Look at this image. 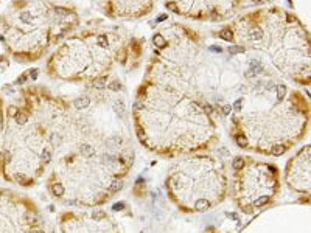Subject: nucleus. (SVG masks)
Listing matches in <instances>:
<instances>
[{
  "label": "nucleus",
  "instance_id": "nucleus-1",
  "mask_svg": "<svg viewBox=\"0 0 311 233\" xmlns=\"http://www.w3.org/2000/svg\"><path fill=\"white\" fill-rule=\"evenodd\" d=\"M167 188L182 210L205 211L224 199L227 179L218 160L198 156L173 168L167 177Z\"/></svg>",
  "mask_w": 311,
  "mask_h": 233
},
{
  "label": "nucleus",
  "instance_id": "nucleus-2",
  "mask_svg": "<svg viewBox=\"0 0 311 233\" xmlns=\"http://www.w3.org/2000/svg\"><path fill=\"white\" fill-rule=\"evenodd\" d=\"M233 196L244 213H255L272 202L280 190L278 169L272 163L255 162L243 156L235 157Z\"/></svg>",
  "mask_w": 311,
  "mask_h": 233
},
{
  "label": "nucleus",
  "instance_id": "nucleus-3",
  "mask_svg": "<svg viewBox=\"0 0 311 233\" xmlns=\"http://www.w3.org/2000/svg\"><path fill=\"white\" fill-rule=\"evenodd\" d=\"M286 183L297 193H309V145L302 148L288 162Z\"/></svg>",
  "mask_w": 311,
  "mask_h": 233
},
{
  "label": "nucleus",
  "instance_id": "nucleus-4",
  "mask_svg": "<svg viewBox=\"0 0 311 233\" xmlns=\"http://www.w3.org/2000/svg\"><path fill=\"white\" fill-rule=\"evenodd\" d=\"M90 104V99L87 98V96H82V98H78L76 101H75V106L78 107V109H86L87 106Z\"/></svg>",
  "mask_w": 311,
  "mask_h": 233
},
{
  "label": "nucleus",
  "instance_id": "nucleus-5",
  "mask_svg": "<svg viewBox=\"0 0 311 233\" xmlns=\"http://www.w3.org/2000/svg\"><path fill=\"white\" fill-rule=\"evenodd\" d=\"M220 37H221V39H224V41H227V42H230V41H232V37H233V34H232V31H230V30H227V28H226V30H221V31H220Z\"/></svg>",
  "mask_w": 311,
  "mask_h": 233
},
{
  "label": "nucleus",
  "instance_id": "nucleus-6",
  "mask_svg": "<svg viewBox=\"0 0 311 233\" xmlns=\"http://www.w3.org/2000/svg\"><path fill=\"white\" fill-rule=\"evenodd\" d=\"M154 45L159 47V48H163V47L167 45V41L162 37V34H156V36H154Z\"/></svg>",
  "mask_w": 311,
  "mask_h": 233
},
{
  "label": "nucleus",
  "instance_id": "nucleus-7",
  "mask_svg": "<svg viewBox=\"0 0 311 233\" xmlns=\"http://www.w3.org/2000/svg\"><path fill=\"white\" fill-rule=\"evenodd\" d=\"M93 87L95 89H104L106 87V78H98L96 81H93Z\"/></svg>",
  "mask_w": 311,
  "mask_h": 233
},
{
  "label": "nucleus",
  "instance_id": "nucleus-8",
  "mask_svg": "<svg viewBox=\"0 0 311 233\" xmlns=\"http://www.w3.org/2000/svg\"><path fill=\"white\" fill-rule=\"evenodd\" d=\"M243 51H244L243 47H237V45L229 47V53H230V55H238V53H243Z\"/></svg>",
  "mask_w": 311,
  "mask_h": 233
},
{
  "label": "nucleus",
  "instance_id": "nucleus-9",
  "mask_svg": "<svg viewBox=\"0 0 311 233\" xmlns=\"http://www.w3.org/2000/svg\"><path fill=\"white\" fill-rule=\"evenodd\" d=\"M109 89H111V90H115V92H117V90H120V89H122V84H120L118 81H112V82L109 84Z\"/></svg>",
  "mask_w": 311,
  "mask_h": 233
},
{
  "label": "nucleus",
  "instance_id": "nucleus-10",
  "mask_svg": "<svg viewBox=\"0 0 311 233\" xmlns=\"http://www.w3.org/2000/svg\"><path fill=\"white\" fill-rule=\"evenodd\" d=\"M55 13H56V14H59V16H67V14H69V10L56 7V8H55Z\"/></svg>",
  "mask_w": 311,
  "mask_h": 233
},
{
  "label": "nucleus",
  "instance_id": "nucleus-11",
  "mask_svg": "<svg viewBox=\"0 0 311 233\" xmlns=\"http://www.w3.org/2000/svg\"><path fill=\"white\" fill-rule=\"evenodd\" d=\"M98 44L103 45V47H106V45H108V37H106V36H103V34L98 36Z\"/></svg>",
  "mask_w": 311,
  "mask_h": 233
},
{
  "label": "nucleus",
  "instance_id": "nucleus-12",
  "mask_svg": "<svg viewBox=\"0 0 311 233\" xmlns=\"http://www.w3.org/2000/svg\"><path fill=\"white\" fill-rule=\"evenodd\" d=\"M202 109H204V112H205L207 115H210V113H213V107H212L210 104H204V106H202Z\"/></svg>",
  "mask_w": 311,
  "mask_h": 233
},
{
  "label": "nucleus",
  "instance_id": "nucleus-13",
  "mask_svg": "<svg viewBox=\"0 0 311 233\" xmlns=\"http://www.w3.org/2000/svg\"><path fill=\"white\" fill-rule=\"evenodd\" d=\"M252 37H254V39H261V37H263V31H261V30L252 31Z\"/></svg>",
  "mask_w": 311,
  "mask_h": 233
},
{
  "label": "nucleus",
  "instance_id": "nucleus-14",
  "mask_svg": "<svg viewBox=\"0 0 311 233\" xmlns=\"http://www.w3.org/2000/svg\"><path fill=\"white\" fill-rule=\"evenodd\" d=\"M27 75L28 73H24V75H20L19 78H17V81H16V84H24L25 81H27Z\"/></svg>",
  "mask_w": 311,
  "mask_h": 233
},
{
  "label": "nucleus",
  "instance_id": "nucleus-15",
  "mask_svg": "<svg viewBox=\"0 0 311 233\" xmlns=\"http://www.w3.org/2000/svg\"><path fill=\"white\" fill-rule=\"evenodd\" d=\"M17 112H19V109H17V107H14V106H11V107L8 109V115H10V116H14Z\"/></svg>",
  "mask_w": 311,
  "mask_h": 233
},
{
  "label": "nucleus",
  "instance_id": "nucleus-16",
  "mask_svg": "<svg viewBox=\"0 0 311 233\" xmlns=\"http://www.w3.org/2000/svg\"><path fill=\"white\" fill-rule=\"evenodd\" d=\"M230 110H232V107H230L229 104H226V106L223 107V113H224V115H229V113H230Z\"/></svg>",
  "mask_w": 311,
  "mask_h": 233
},
{
  "label": "nucleus",
  "instance_id": "nucleus-17",
  "mask_svg": "<svg viewBox=\"0 0 311 233\" xmlns=\"http://www.w3.org/2000/svg\"><path fill=\"white\" fill-rule=\"evenodd\" d=\"M167 7H168V8H170L171 11H174V13H179V8H177V7H176L174 3H168Z\"/></svg>",
  "mask_w": 311,
  "mask_h": 233
},
{
  "label": "nucleus",
  "instance_id": "nucleus-18",
  "mask_svg": "<svg viewBox=\"0 0 311 233\" xmlns=\"http://www.w3.org/2000/svg\"><path fill=\"white\" fill-rule=\"evenodd\" d=\"M210 50H212V51H216V53H221V51H223V48H221V47H216V45H212Z\"/></svg>",
  "mask_w": 311,
  "mask_h": 233
},
{
  "label": "nucleus",
  "instance_id": "nucleus-19",
  "mask_svg": "<svg viewBox=\"0 0 311 233\" xmlns=\"http://www.w3.org/2000/svg\"><path fill=\"white\" fill-rule=\"evenodd\" d=\"M167 17H168V16H167V14H160V16H159V17H157V20H156V22H163V20H165V19H167Z\"/></svg>",
  "mask_w": 311,
  "mask_h": 233
},
{
  "label": "nucleus",
  "instance_id": "nucleus-20",
  "mask_svg": "<svg viewBox=\"0 0 311 233\" xmlns=\"http://www.w3.org/2000/svg\"><path fill=\"white\" fill-rule=\"evenodd\" d=\"M30 76H31V79H36V78H38V70H31V72H30Z\"/></svg>",
  "mask_w": 311,
  "mask_h": 233
},
{
  "label": "nucleus",
  "instance_id": "nucleus-21",
  "mask_svg": "<svg viewBox=\"0 0 311 233\" xmlns=\"http://www.w3.org/2000/svg\"><path fill=\"white\" fill-rule=\"evenodd\" d=\"M240 107H241V99H238V101H237V103H235V109H237V110H238V109H240Z\"/></svg>",
  "mask_w": 311,
  "mask_h": 233
},
{
  "label": "nucleus",
  "instance_id": "nucleus-22",
  "mask_svg": "<svg viewBox=\"0 0 311 233\" xmlns=\"http://www.w3.org/2000/svg\"><path fill=\"white\" fill-rule=\"evenodd\" d=\"M252 2H255V3H261L263 0H252Z\"/></svg>",
  "mask_w": 311,
  "mask_h": 233
}]
</instances>
